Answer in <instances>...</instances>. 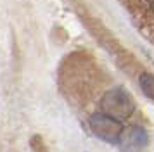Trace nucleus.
Masks as SVG:
<instances>
[{
  "mask_svg": "<svg viewBox=\"0 0 154 152\" xmlns=\"http://www.w3.org/2000/svg\"><path fill=\"white\" fill-rule=\"evenodd\" d=\"M100 109L102 112L109 114V116L116 117V119H126L133 114L135 111V100L133 97L121 87H114V88L107 90L102 99H100Z\"/></svg>",
  "mask_w": 154,
  "mask_h": 152,
  "instance_id": "1",
  "label": "nucleus"
},
{
  "mask_svg": "<svg viewBox=\"0 0 154 152\" xmlns=\"http://www.w3.org/2000/svg\"><path fill=\"white\" fill-rule=\"evenodd\" d=\"M90 130L97 138H100L106 144H118L119 135H121V124L119 119L109 116L106 112H95L90 116Z\"/></svg>",
  "mask_w": 154,
  "mask_h": 152,
  "instance_id": "2",
  "label": "nucleus"
},
{
  "mask_svg": "<svg viewBox=\"0 0 154 152\" xmlns=\"http://www.w3.org/2000/svg\"><path fill=\"white\" fill-rule=\"evenodd\" d=\"M149 144V133L142 126H128L121 131L118 147L121 152H142Z\"/></svg>",
  "mask_w": 154,
  "mask_h": 152,
  "instance_id": "3",
  "label": "nucleus"
},
{
  "mask_svg": "<svg viewBox=\"0 0 154 152\" xmlns=\"http://www.w3.org/2000/svg\"><path fill=\"white\" fill-rule=\"evenodd\" d=\"M139 85L142 88V92H144V95L147 99L154 100V76L149 74V73H142L139 76Z\"/></svg>",
  "mask_w": 154,
  "mask_h": 152,
  "instance_id": "4",
  "label": "nucleus"
}]
</instances>
